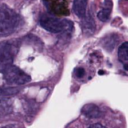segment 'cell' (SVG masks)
Here are the masks:
<instances>
[{
  "mask_svg": "<svg viewBox=\"0 0 128 128\" xmlns=\"http://www.w3.org/2000/svg\"><path fill=\"white\" fill-rule=\"evenodd\" d=\"M4 79L9 84H16V85H22L30 81V76L25 73L23 70L18 68L17 66L10 65L7 67L3 72Z\"/></svg>",
  "mask_w": 128,
  "mask_h": 128,
  "instance_id": "277c9868",
  "label": "cell"
},
{
  "mask_svg": "<svg viewBox=\"0 0 128 128\" xmlns=\"http://www.w3.org/2000/svg\"><path fill=\"white\" fill-rule=\"evenodd\" d=\"M39 23L45 30L52 33H65L70 35L73 31V23L69 20H61L50 15H42L39 18Z\"/></svg>",
  "mask_w": 128,
  "mask_h": 128,
  "instance_id": "7a4b0ae2",
  "label": "cell"
},
{
  "mask_svg": "<svg viewBox=\"0 0 128 128\" xmlns=\"http://www.w3.org/2000/svg\"><path fill=\"white\" fill-rule=\"evenodd\" d=\"M97 17H98V19L101 20V21H104V22L107 21V20L109 19V17H110V9H109V8H107V9H102L101 11L98 12Z\"/></svg>",
  "mask_w": 128,
  "mask_h": 128,
  "instance_id": "30bf717a",
  "label": "cell"
},
{
  "mask_svg": "<svg viewBox=\"0 0 128 128\" xmlns=\"http://www.w3.org/2000/svg\"><path fill=\"white\" fill-rule=\"evenodd\" d=\"M19 15L11 8L0 4V36H7L15 32L20 25Z\"/></svg>",
  "mask_w": 128,
  "mask_h": 128,
  "instance_id": "6da1fadb",
  "label": "cell"
},
{
  "mask_svg": "<svg viewBox=\"0 0 128 128\" xmlns=\"http://www.w3.org/2000/svg\"><path fill=\"white\" fill-rule=\"evenodd\" d=\"M87 2L88 0H74L73 11L79 17L83 18L87 13Z\"/></svg>",
  "mask_w": 128,
  "mask_h": 128,
  "instance_id": "5b68a950",
  "label": "cell"
},
{
  "mask_svg": "<svg viewBox=\"0 0 128 128\" xmlns=\"http://www.w3.org/2000/svg\"><path fill=\"white\" fill-rule=\"evenodd\" d=\"M81 19H82L81 25H82V29H83L84 33H86L88 35L89 34H92L94 32L95 28H96L93 18L90 15H87V13H86V15L83 18H81Z\"/></svg>",
  "mask_w": 128,
  "mask_h": 128,
  "instance_id": "8992f818",
  "label": "cell"
},
{
  "mask_svg": "<svg viewBox=\"0 0 128 128\" xmlns=\"http://www.w3.org/2000/svg\"><path fill=\"white\" fill-rule=\"evenodd\" d=\"M19 92V89L16 87H2L0 88V96H12Z\"/></svg>",
  "mask_w": 128,
  "mask_h": 128,
  "instance_id": "9c48e42d",
  "label": "cell"
},
{
  "mask_svg": "<svg viewBox=\"0 0 128 128\" xmlns=\"http://www.w3.org/2000/svg\"><path fill=\"white\" fill-rule=\"evenodd\" d=\"M1 128H15L13 125H6V126H3V127H1Z\"/></svg>",
  "mask_w": 128,
  "mask_h": 128,
  "instance_id": "4fadbf2b",
  "label": "cell"
},
{
  "mask_svg": "<svg viewBox=\"0 0 128 128\" xmlns=\"http://www.w3.org/2000/svg\"><path fill=\"white\" fill-rule=\"evenodd\" d=\"M89 128H106V127L103 126V125H101V124H94V125L90 126Z\"/></svg>",
  "mask_w": 128,
  "mask_h": 128,
  "instance_id": "7c38bea8",
  "label": "cell"
},
{
  "mask_svg": "<svg viewBox=\"0 0 128 128\" xmlns=\"http://www.w3.org/2000/svg\"><path fill=\"white\" fill-rule=\"evenodd\" d=\"M16 53H17V48L11 42L4 41L0 43V72L1 73L7 67L12 65Z\"/></svg>",
  "mask_w": 128,
  "mask_h": 128,
  "instance_id": "3957f363",
  "label": "cell"
},
{
  "mask_svg": "<svg viewBox=\"0 0 128 128\" xmlns=\"http://www.w3.org/2000/svg\"><path fill=\"white\" fill-rule=\"evenodd\" d=\"M82 113L89 118H98L101 116V111L95 104H87L82 108Z\"/></svg>",
  "mask_w": 128,
  "mask_h": 128,
  "instance_id": "52a82bcc",
  "label": "cell"
},
{
  "mask_svg": "<svg viewBox=\"0 0 128 128\" xmlns=\"http://www.w3.org/2000/svg\"><path fill=\"white\" fill-rule=\"evenodd\" d=\"M118 57L121 63L124 66V69L127 70V64H128V43L124 42L118 50Z\"/></svg>",
  "mask_w": 128,
  "mask_h": 128,
  "instance_id": "ba28073f",
  "label": "cell"
},
{
  "mask_svg": "<svg viewBox=\"0 0 128 128\" xmlns=\"http://www.w3.org/2000/svg\"><path fill=\"white\" fill-rule=\"evenodd\" d=\"M84 74H85V71H84L83 68H76L75 71H74V75H75L76 77H78V78L83 77Z\"/></svg>",
  "mask_w": 128,
  "mask_h": 128,
  "instance_id": "8fae6325",
  "label": "cell"
}]
</instances>
